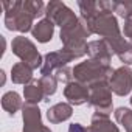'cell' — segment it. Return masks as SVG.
Masks as SVG:
<instances>
[{
	"label": "cell",
	"instance_id": "cell-4",
	"mask_svg": "<svg viewBox=\"0 0 132 132\" xmlns=\"http://www.w3.org/2000/svg\"><path fill=\"white\" fill-rule=\"evenodd\" d=\"M11 50L13 53L20 59V62H25L27 65L33 70L36 69H42V64H44V57L42 54L37 51L34 42L25 36H17L13 39L11 42Z\"/></svg>",
	"mask_w": 132,
	"mask_h": 132
},
{
	"label": "cell",
	"instance_id": "cell-10",
	"mask_svg": "<svg viewBox=\"0 0 132 132\" xmlns=\"http://www.w3.org/2000/svg\"><path fill=\"white\" fill-rule=\"evenodd\" d=\"M64 96H65V100H67V103H70L72 106H82V104L89 103L90 89H89V86L73 79L72 82L65 84Z\"/></svg>",
	"mask_w": 132,
	"mask_h": 132
},
{
	"label": "cell",
	"instance_id": "cell-5",
	"mask_svg": "<svg viewBox=\"0 0 132 132\" xmlns=\"http://www.w3.org/2000/svg\"><path fill=\"white\" fill-rule=\"evenodd\" d=\"M90 89V96H89V106L95 109V112L109 115L112 113L113 109V100H112V90L109 86V81H101L89 86Z\"/></svg>",
	"mask_w": 132,
	"mask_h": 132
},
{
	"label": "cell",
	"instance_id": "cell-24",
	"mask_svg": "<svg viewBox=\"0 0 132 132\" xmlns=\"http://www.w3.org/2000/svg\"><path fill=\"white\" fill-rule=\"evenodd\" d=\"M67 132H90V129L81 123H72L69 126V130Z\"/></svg>",
	"mask_w": 132,
	"mask_h": 132
},
{
	"label": "cell",
	"instance_id": "cell-28",
	"mask_svg": "<svg viewBox=\"0 0 132 132\" xmlns=\"http://www.w3.org/2000/svg\"><path fill=\"white\" fill-rule=\"evenodd\" d=\"M129 42H130V44H132V39H130V40H129Z\"/></svg>",
	"mask_w": 132,
	"mask_h": 132
},
{
	"label": "cell",
	"instance_id": "cell-20",
	"mask_svg": "<svg viewBox=\"0 0 132 132\" xmlns=\"http://www.w3.org/2000/svg\"><path fill=\"white\" fill-rule=\"evenodd\" d=\"M39 79H40V84H42V87H44L45 98H47V101H48V98L53 96V95L56 93V90H57V84H59V82L56 81L54 76H40Z\"/></svg>",
	"mask_w": 132,
	"mask_h": 132
},
{
	"label": "cell",
	"instance_id": "cell-6",
	"mask_svg": "<svg viewBox=\"0 0 132 132\" xmlns=\"http://www.w3.org/2000/svg\"><path fill=\"white\" fill-rule=\"evenodd\" d=\"M109 86L112 93L117 96H126L132 92V69L129 65H121L115 69L109 78Z\"/></svg>",
	"mask_w": 132,
	"mask_h": 132
},
{
	"label": "cell",
	"instance_id": "cell-7",
	"mask_svg": "<svg viewBox=\"0 0 132 132\" xmlns=\"http://www.w3.org/2000/svg\"><path fill=\"white\" fill-rule=\"evenodd\" d=\"M75 61V57L67 51V50H56V51H50L44 56V64L40 69V75L42 76H53L59 69L67 67V64Z\"/></svg>",
	"mask_w": 132,
	"mask_h": 132
},
{
	"label": "cell",
	"instance_id": "cell-16",
	"mask_svg": "<svg viewBox=\"0 0 132 132\" xmlns=\"http://www.w3.org/2000/svg\"><path fill=\"white\" fill-rule=\"evenodd\" d=\"M33 69L30 65H27L25 62H16L11 67V81L14 84H23L27 86L28 82H31L33 78Z\"/></svg>",
	"mask_w": 132,
	"mask_h": 132
},
{
	"label": "cell",
	"instance_id": "cell-12",
	"mask_svg": "<svg viewBox=\"0 0 132 132\" xmlns=\"http://www.w3.org/2000/svg\"><path fill=\"white\" fill-rule=\"evenodd\" d=\"M73 115V106L70 103H56L47 110V120L51 124H59L62 121L70 120Z\"/></svg>",
	"mask_w": 132,
	"mask_h": 132
},
{
	"label": "cell",
	"instance_id": "cell-19",
	"mask_svg": "<svg viewBox=\"0 0 132 132\" xmlns=\"http://www.w3.org/2000/svg\"><path fill=\"white\" fill-rule=\"evenodd\" d=\"M23 5L34 19H37L40 16H45L47 5H44V2H40V0H23Z\"/></svg>",
	"mask_w": 132,
	"mask_h": 132
},
{
	"label": "cell",
	"instance_id": "cell-13",
	"mask_svg": "<svg viewBox=\"0 0 132 132\" xmlns=\"http://www.w3.org/2000/svg\"><path fill=\"white\" fill-rule=\"evenodd\" d=\"M54 27H56V25H54L51 20H48L47 17H44V19H40V20H37V22L34 23V27H33V30H31V36H33L37 42L47 44V42H50V40L53 39Z\"/></svg>",
	"mask_w": 132,
	"mask_h": 132
},
{
	"label": "cell",
	"instance_id": "cell-18",
	"mask_svg": "<svg viewBox=\"0 0 132 132\" xmlns=\"http://www.w3.org/2000/svg\"><path fill=\"white\" fill-rule=\"evenodd\" d=\"M113 115H115L117 123L121 124L126 132H132V109H129V107H117Z\"/></svg>",
	"mask_w": 132,
	"mask_h": 132
},
{
	"label": "cell",
	"instance_id": "cell-14",
	"mask_svg": "<svg viewBox=\"0 0 132 132\" xmlns=\"http://www.w3.org/2000/svg\"><path fill=\"white\" fill-rule=\"evenodd\" d=\"M89 129H90V132H120L118 126L115 123H112L109 115H103L98 112H95L92 115Z\"/></svg>",
	"mask_w": 132,
	"mask_h": 132
},
{
	"label": "cell",
	"instance_id": "cell-11",
	"mask_svg": "<svg viewBox=\"0 0 132 132\" xmlns=\"http://www.w3.org/2000/svg\"><path fill=\"white\" fill-rule=\"evenodd\" d=\"M87 54L90 59H95L101 64H107L112 61V50L109 47V44L103 39H95V40H89L87 44Z\"/></svg>",
	"mask_w": 132,
	"mask_h": 132
},
{
	"label": "cell",
	"instance_id": "cell-25",
	"mask_svg": "<svg viewBox=\"0 0 132 132\" xmlns=\"http://www.w3.org/2000/svg\"><path fill=\"white\" fill-rule=\"evenodd\" d=\"M123 36L132 39V17H129L124 22V28H123Z\"/></svg>",
	"mask_w": 132,
	"mask_h": 132
},
{
	"label": "cell",
	"instance_id": "cell-21",
	"mask_svg": "<svg viewBox=\"0 0 132 132\" xmlns=\"http://www.w3.org/2000/svg\"><path fill=\"white\" fill-rule=\"evenodd\" d=\"M113 13H117L124 20H127L129 17H132V2H115Z\"/></svg>",
	"mask_w": 132,
	"mask_h": 132
},
{
	"label": "cell",
	"instance_id": "cell-1",
	"mask_svg": "<svg viewBox=\"0 0 132 132\" xmlns=\"http://www.w3.org/2000/svg\"><path fill=\"white\" fill-rule=\"evenodd\" d=\"M92 33L89 31L86 22L81 17L73 19L72 22H69L65 27L61 28L59 37L62 42V48L67 50L75 59L82 57L87 54V37H90Z\"/></svg>",
	"mask_w": 132,
	"mask_h": 132
},
{
	"label": "cell",
	"instance_id": "cell-17",
	"mask_svg": "<svg viewBox=\"0 0 132 132\" xmlns=\"http://www.w3.org/2000/svg\"><path fill=\"white\" fill-rule=\"evenodd\" d=\"M23 101L20 98V95L14 90H10L6 93H3L2 96V109L10 115V117H14L19 110H22L23 107Z\"/></svg>",
	"mask_w": 132,
	"mask_h": 132
},
{
	"label": "cell",
	"instance_id": "cell-22",
	"mask_svg": "<svg viewBox=\"0 0 132 132\" xmlns=\"http://www.w3.org/2000/svg\"><path fill=\"white\" fill-rule=\"evenodd\" d=\"M53 76L56 78V81H57V82L69 84V82H72V81H73V69H70L69 65H67V67H64V69H59Z\"/></svg>",
	"mask_w": 132,
	"mask_h": 132
},
{
	"label": "cell",
	"instance_id": "cell-9",
	"mask_svg": "<svg viewBox=\"0 0 132 132\" xmlns=\"http://www.w3.org/2000/svg\"><path fill=\"white\" fill-rule=\"evenodd\" d=\"M45 17L48 20H51L54 25L57 27H65L69 22H72L73 19H76V14L65 5L64 2H57V0H53V2L47 3L45 8Z\"/></svg>",
	"mask_w": 132,
	"mask_h": 132
},
{
	"label": "cell",
	"instance_id": "cell-8",
	"mask_svg": "<svg viewBox=\"0 0 132 132\" xmlns=\"http://www.w3.org/2000/svg\"><path fill=\"white\" fill-rule=\"evenodd\" d=\"M23 132H53L48 126L42 123V113L37 104L25 103L22 107Z\"/></svg>",
	"mask_w": 132,
	"mask_h": 132
},
{
	"label": "cell",
	"instance_id": "cell-26",
	"mask_svg": "<svg viewBox=\"0 0 132 132\" xmlns=\"http://www.w3.org/2000/svg\"><path fill=\"white\" fill-rule=\"evenodd\" d=\"M0 75H2V86H5V70H0Z\"/></svg>",
	"mask_w": 132,
	"mask_h": 132
},
{
	"label": "cell",
	"instance_id": "cell-2",
	"mask_svg": "<svg viewBox=\"0 0 132 132\" xmlns=\"http://www.w3.org/2000/svg\"><path fill=\"white\" fill-rule=\"evenodd\" d=\"M2 8L5 11V27L10 31L28 33L34 27V17L25 8L23 0H13V2H2Z\"/></svg>",
	"mask_w": 132,
	"mask_h": 132
},
{
	"label": "cell",
	"instance_id": "cell-15",
	"mask_svg": "<svg viewBox=\"0 0 132 132\" xmlns=\"http://www.w3.org/2000/svg\"><path fill=\"white\" fill-rule=\"evenodd\" d=\"M23 98H25V103H30V104H37L40 101H47L40 79H33L31 82H28L23 87Z\"/></svg>",
	"mask_w": 132,
	"mask_h": 132
},
{
	"label": "cell",
	"instance_id": "cell-3",
	"mask_svg": "<svg viewBox=\"0 0 132 132\" xmlns=\"http://www.w3.org/2000/svg\"><path fill=\"white\" fill-rule=\"evenodd\" d=\"M113 73V69L107 64H101L95 59H87L73 67V79L78 82H82L86 86H92L95 82L109 81L110 75Z\"/></svg>",
	"mask_w": 132,
	"mask_h": 132
},
{
	"label": "cell",
	"instance_id": "cell-27",
	"mask_svg": "<svg viewBox=\"0 0 132 132\" xmlns=\"http://www.w3.org/2000/svg\"><path fill=\"white\" fill-rule=\"evenodd\" d=\"M129 101H130V106H132V96H130V100H129Z\"/></svg>",
	"mask_w": 132,
	"mask_h": 132
},
{
	"label": "cell",
	"instance_id": "cell-23",
	"mask_svg": "<svg viewBox=\"0 0 132 132\" xmlns=\"http://www.w3.org/2000/svg\"><path fill=\"white\" fill-rule=\"evenodd\" d=\"M117 56H118V59H120L124 65H132V44L129 42Z\"/></svg>",
	"mask_w": 132,
	"mask_h": 132
}]
</instances>
